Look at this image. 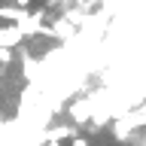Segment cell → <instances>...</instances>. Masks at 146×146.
I'll return each instance as SVG.
<instances>
[{
  "instance_id": "1",
  "label": "cell",
  "mask_w": 146,
  "mask_h": 146,
  "mask_svg": "<svg viewBox=\"0 0 146 146\" xmlns=\"http://www.w3.org/2000/svg\"><path fill=\"white\" fill-rule=\"evenodd\" d=\"M0 18H6V21H25L27 18V9H21V6H0Z\"/></svg>"
},
{
  "instance_id": "2",
  "label": "cell",
  "mask_w": 146,
  "mask_h": 146,
  "mask_svg": "<svg viewBox=\"0 0 146 146\" xmlns=\"http://www.w3.org/2000/svg\"><path fill=\"white\" fill-rule=\"evenodd\" d=\"M70 146H88V140H85V137H73Z\"/></svg>"
},
{
  "instance_id": "3",
  "label": "cell",
  "mask_w": 146,
  "mask_h": 146,
  "mask_svg": "<svg viewBox=\"0 0 146 146\" xmlns=\"http://www.w3.org/2000/svg\"><path fill=\"white\" fill-rule=\"evenodd\" d=\"M12 3H15V6H21V9H27L31 3H34V0H12Z\"/></svg>"
},
{
  "instance_id": "4",
  "label": "cell",
  "mask_w": 146,
  "mask_h": 146,
  "mask_svg": "<svg viewBox=\"0 0 146 146\" xmlns=\"http://www.w3.org/2000/svg\"><path fill=\"white\" fill-rule=\"evenodd\" d=\"M46 146H61V143H58V140H52V143H46Z\"/></svg>"
}]
</instances>
